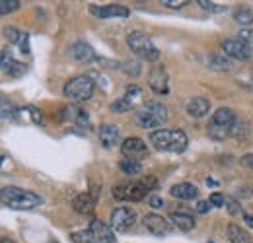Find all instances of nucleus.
<instances>
[{"label":"nucleus","mask_w":253,"mask_h":243,"mask_svg":"<svg viewBox=\"0 0 253 243\" xmlns=\"http://www.w3.org/2000/svg\"><path fill=\"white\" fill-rule=\"evenodd\" d=\"M150 142L160 152L181 154L187 150L189 138L179 128H158L150 132Z\"/></svg>","instance_id":"f257e3e1"},{"label":"nucleus","mask_w":253,"mask_h":243,"mask_svg":"<svg viewBox=\"0 0 253 243\" xmlns=\"http://www.w3.org/2000/svg\"><path fill=\"white\" fill-rule=\"evenodd\" d=\"M0 202L14 210H33L43 204V199L33 191H26L20 187H4L0 189Z\"/></svg>","instance_id":"f03ea898"},{"label":"nucleus","mask_w":253,"mask_h":243,"mask_svg":"<svg viewBox=\"0 0 253 243\" xmlns=\"http://www.w3.org/2000/svg\"><path fill=\"white\" fill-rule=\"evenodd\" d=\"M238 121L236 113L228 107H220L212 113V119L209 121V136L212 140H226L228 136H232L234 124Z\"/></svg>","instance_id":"7ed1b4c3"},{"label":"nucleus","mask_w":253,"mask_h":243,"mask_svg":"<svg viewBox=\"0 0 253 243\" xmlns=\"http://www.w3.org/2000/svg\"><path fill=\"white\" fill-rule=\"evenodd\" d=\"M134 121L142 128H158L168 121V107L160 101H148L134 111Z\"/></svg>","instance_id":"20e7f679"},{"label":"nucleus","mask_w":253,"mask_h":243,"mask_svg":"<svg viewBox=\"0 0 253 243\" xmlns=\"http://www.w3.org/2000/svg\"><path fill=\"white\" fill-rule=\"evenodd\" d=\"M126 45L136 57H140L144 61H158L160 59V51L154 47L152 39L142 31H130L126 35Z\"/></svg>","instance_id":"39448f33"},{"label":"nucleus","mask_w":253,"mask_h":243,"mask_svg":"<svg viewBox=\"0 0 253 243\" xmlns=\"http://www.w3.org/2000/svg\"><path fill=\"white\" fill-rule=\"evenodd\" d=\"M95 90V82L90 76H74L64 84V97H68L74 103L88 101Z\"/></svg>","instance_id":"423d86ee"},{"label":"nucleus","mask_w":253,"mask_h":243,"mask_svg":"<svg viewBox=\"0 0 253 243\" xmlns=\"http://www.w3.org/2000/svg\"><path fill=\"white\" fill-rule=\"evenodd\" d=\"M148 193H150V189H148V185L144 183V179L132 181V183H121V185H115V187H113V197H115L117 201L138 202V201H142Z\"/></svg>","instance_id":"0eeeda50"},{"label":"nucleus","mask_w":253,"mask_h":243,"mask_svg":"<svg viewBox=\"0 0 253 243\" xmlns=\"http://www.w3.org/2000/svg\"><path fill=\"white\" fill-rule=\"evenodd\" d=\"M222 53L230 59H238V61H248L252 59L253 51H252V45L242 41L240 37L236 39H224L222 41Z\"/></svg>","instance_id":"6e6552de"},{"label":"nucleus","mask_w":253,"mask_h":243,"mask_svg":"<svg viewBox=\"0 0 253 243\" xmlns=\"http://www.w3.org/2000/svg\"><path fill=\"white\" fill-rule=\"evenodd\" d=\"M109 222H111V230H115V232H128L134 226V222H136V212L132 208H128V206H119V208H115L111 212V220Z\"/></svg>","instance_id":"1a4fd4ad"},{"label":"nucleus","mask_w":253,"mask_h":243,"mask_svg":"<svg viewBox=\"0 0 253 243\" xmlns=\"http://www.w3.org/2000/svg\"><path fill=\"white\" fill-rule=\"evenodd\" d=\"M140 97H142V90H140L136 84H130V86L126 88L125 95L111 103V111H113V113H126V111H130V109L140 101Z\"/></svg>","instance_id":"9d476101"},{"label":"nucleus","mask_w":253,"mask_h":243,"mask_svg":"<svg viewBox=\"0 0 253 243\" xmlns=\"http://www.w3.org/2000/svg\"><path fill=\"white\" fill-rule=\"evenodd\" d=\"M142 224H144V228L152 234V236H156V238H162V236H168L169 232H171V222H168L164 216H160V214H146L144 218H142Z\"/></svg>","instance_id":"9b49d317"},{"label":"nucleus","mask_w":253,"mask_h":243,"mask_svg":"<svg viewBox=\"0 0 253 243\" xmlns=\"http://www.w3.org/2000/svg\"><path fill=\"white\" fill-rule=\"evenodd\" d=\"M148 86L152 88L154 93L158 95H166L169 91V86H168V72L162 64H156L152 66L150 74H148Z\"/></svg>","instance_id":"f8f14e48"},{"label":"nucleus","mask_w":253,"mask_h":243,"mask_svg":"<svg viewBox=\"0 0 253 243\" xmlns=\"http://www.w3.org/2000/svg\"><path fill=\"white\" fill-rule=\"evenodd\" d=\"M90 14H94L95 18H101V20H109V18H128L130 12L128 8L121 6V4H107V6H90Z\"/></svg>","instance_id":"ddd939ff"},{"label":"nucleus","mask_w":253,"mask_h":243,"mask_svg":"<svg viewBox=\"0 0 253 243\" xmlns=\"http://www.w3.org/2000/svg\"><path fill=\"white\" fill-rule=\"evenodd\" d=\"M88 232H90L94 243H115V234H113L111 226H107L105 222H101L97 218L90 222Z\"/></svg>","instance_id":"4468645a"},{"label":"nucleus","mask_w":253,"mask_h":243,"mask_svg":"<svg viewBox=\"0 0 253 243\" xmlns=\"http://www.w3.org/2000/svg\"><path fill=\"white\" fill-rule=\"evenodd\" d=\"M121 152H123V156H126L128 160H136V162H138V158L146 156L148 148H146V144H144L142 138H138V136H128V138L123 140V144H121Z\"/></svg>","instance_id":"2eb2a0df"},{"label":"nucleus","mask_w":253,"mask_h":243,"mask_svg":"<svg viewBox=\"0 0 253 243\" xmlns=\"http://www.w3.org/2000/svg\"><path fill=\"white\" fill-rule=\"evenodd\" d=\"M97 136L103 148H115L121 142V128L117 124H101Z\"/></svg>","instance_id":"dca6fc26"},{"label":"nucleus","mask_w":253,"mask_h":243,"mask_svg":"<svg viewBox=\"0 0 253 243\" xmlns=\"http://www.w3.org/2000/svg\"><path fill=\"white\" fill-rule=\"evenodd\" d=\"M95 202H97V191H86V193H80L78 197H74L72 208L78 214H92Z\"/></svg>","instance_id":"f3484780"},{"label":"nucleus","mask_w":253,"mask_h":243,"mask_svg":"<svg viewBox=\"0 0 253 243\" xmlns=\"http://www.w3.org/2000/svg\"><path fill=\"white\" fill-rule=\"evenodd\" d=\"M63 119L68 122H72V124H76V126H84V128L90 126V117H88V113H86L82 107H78V105H68V107H64Z\"/></svg>","instance_id":"a211bd4d"},{"label":"nucleus","mask_w":253,"mask_h":243,"mask_svg":"<svg viewBox=\"0 0 253 243\" xmlns=\"http://www.w3.org/2000/svg\"><path fill=\"white\" fill-rule=\"evenodd\" d=\"M68 53H70V57H72L74 61H78V62L95 61L94 49H92L88 43H84V41H76V43H72L70 49H68Z\"/></svg>","instance_id":"6ab92c4d"},{"label":"nucleus","mask_w":253,"mask_h":243,"mask_svg":"<svg viewBox=\"0 0 253 243\" xmlns=\"http://www.w3.org/2000/svg\"><path fill=\"white\" fill-rule=\"evenodd\" d=\"M209 111H211V103H209L207 97L197 95V97H191L189 101H187V113H189L193 119H201Z\"/></svg>","instance_id":"aec40b11"},{"label":"nucleus","mask_w":253,"mask_h":243,"mask_svg":"<svg viewBox=\"0 0 253 243\" xmlns=\"http://www.w3.org/2000/svg\"><path fill=\"white\" fill-rule=\"evenodd\" d=\"M171 197L179 199V201H195L199 199V189L193 185V183H177L169 189Z\"/></svg>","instance_id":"412c9836"},{"label":"nucleus","mask_w":253,"mask_h":243,"mask_svg":"<svg viewBox=\"0 0 253 243\" xmlns=\"http://www.w3.org/2000/svg\"><path fill=\"white\" fill-rule=\"evenodd\" d=\"M169 220H171L181 232H191V230L197 226L193 214H189V212H171L169 214Z\"/></svg>","instance_id":"4be33fe9"},{"label":"nucleus","mask_w":253,"mask_h":243,"mask_svg":"<svg viewBox=\"0 0 253 243\" xmlns=\"http://www.w3.org/2000/svg\"><path fill=\"white\" fill-rule=\"evenodd\" d=\"M209 64H211V68L220 70V72H232V70H234L232 59L226 57L224 53H214V55H211V57H209Z\"/></svg>","instance_id":"5701e85b"},{"label":"nucleus","mask_w":253,"mask_h":243,"mask_svg":"<svg viewBox=\"0 0 253 243\" xmlns=\"http://www.w3.org/2000/svg\"><path fill=\"white\" fill-rule=\"evenodd\" d=\"M228 240H230V243H253L252 236L244 228H240L238 224L228 226Z\"/></svg>","instance_id":"b1692460"},{"label":"nucleus","mask_w":253,"mask_h":243,"mask_svg":"<svg viewBox=\"0 0 253 243\" xmlns=\"http://www.w3.org/2000/svg\"><path fill=\"white\" fill-rule=\"evenodd\" d=\"M119 167H121V171L125 173V175H138V173H142V165H140V162H136V160H121V163H119Z\"/></svg>","instance_id":"393cba45"},{"label":"nucleus","mask_w":253,"mask_h":243,"mask_svg":"<svg viewBox=\"0 0 253 243\" xmlns=\"http://www.w3.org/2000/svg\"><path fill=\"white\" fill-rule=\"evenodd\" d=\"M16 115H18V107L6 97H0V119H14Z\"/></svg>","instance_id":"a878e982"},{"label":"nucleus","mask_w":253,"mask_h":243,"mask_svg":"<svg viewBox=\"0 0 253 243\" xmlns=\"http://www.w3.org/2000/svg\"><path fill=\"white\" fill-rule=\"evenodd\" d=\"M16 62L18 61L14 59V55H12V51H10V49H2V51H0V70H2V72H6V74H8V72H10V68H12Z\"/></svg>","instance_id":"bb28decb"},{"label":"nucleus","mask_w":253,"mask_h":243,"mask_svg":"<svg viewBox=\"0 0 253 243\" xmlns=\"http://www.w3.org/2000/svg\"><path fill=\"white\" fill-rule=\"evenodd\" d=\"M234 20L240 24V26H252L253 24V12L250 8H238L234 12Z\"/></svg>","instance_id":"cd10ccee"},{"label":"nucleus","mask_w":253,"mask_h":243,"mask_svg":"<svg viewBox=\"0 0 253 243\" xmlns=\"http://www.w3.org/2000/svg\"><path fill=\"white\" fill-rule=\"evenodd\" d=\"M20 0H0V16H6V14H12L20 8Z\"/></svg>","instance_id":"c85d7f7f"},{"label":"nucleus","mask_w":253,"mask_h":243,"mask_svg":"<svg viewBox=\"0 0 253 243\" xmlns=\"http://www.w3.org/2000/svg\"><path fill=\"white\" fill-rule=\"evenodd\" d=\"M121 70L123 72H126L128 76H132V78H136L138 74H140V62H136V61H125L123 62V66H121Z\"/></svg>","instance_id":"c756f323"},{"label":"nucleus","mask_w":253,"mask_h":243,"mask_svg":"<svg viewBox=\"0 0 253 243\" xmlns=\"http://www.w3.org/2000/svg\"><path fill=\"white\" fill-rule=\"evenodd\" d=\"M4 37H6L10 43H14V45H20V41H22L24 33H22L20 30H16V28H4Z\"/></svg>","instance_id":"7c9ffc66"},{"label":"nucleus","mask_w":253,"mask_h":243,"mask_svg":"<svg viewBox=\"0 0 253 243\" xmlns=\"http://www.w3.org/2000/svg\"><path fill=\"white\" fill-rule=\"evenodd\" d=\"M70 240L74 243H94V240H92V236H90L88 230H84V232H74V234L70 236Z\"/></svg>","instance_id":"2f4dec72"},{"label":"nucleus","mask_w":253,"mask_h":243,"mask_svg":"<svg viewBox=\"0 0 253 243\" xmlns=\"http://www.w3.org/2000/svg\"><path fill=\"white\" fill-rule=\"evenodd\" d=\"M197 4H199L203 10H207V12H222V10H224V6L216 4V2H211V0H199Z\"/></svg>","instance_id":"473e14b6"},{"label":"nucleus","mask_w":253,"mask_h":243,"mask_svg":"<svg viewBox=\"0 0 253 243\" xmlns=\"http://www.w3.org/2000/svg\"><path fill=\"white\" fill-rule=\"evenodd\" d=\"M162 4L166 6V8H173V10H177V8H185L187 4H191L189 0H162Z\"/></svg>","instance_id":"72a5a7b5"},{"label":"nucleus","mask_w":253,"mask_h":243,"mask_svg":"<svg viewBox=\"0 0 253 243\" xmlns=\"http://www.w3.org/2000/svg\"><path fill=\"white\" fill-rule=\"evenodd\" d=\"M226 208H228V212L230 214H240V202L236 201V199H232V197H226Z\"/></svg>","instance_id":"f704fd0d"},{"label":"nucleus","mask_w":253,"mask_h":243,"mask_svg":"<svg viewBox=\"0 0 253 243\" xmlns=\"http://www.w3.org/2000/svg\"><path fill=\"white\" fill-rule=\"evenodd\" d=\"M209 202H211L212 206H218V208H220V206L226 204V197L220 195V193H212V195H211V199H209Z\"/></svg>","instance_id":"c9c22d12"},{"label":"nucleus","mask_w":253,"mask_h":243,"mask_svg":"<svg viewBox=\"0 0 253 243\" xmlns=\"http://www.w3.org/2000/svg\"><path fill=\"white\" fill-rule=\"evenodd\" d=\"M18 47L22 49L24 55H30V35H28V33H24V37H22V41H20Z\"/></svg>","instance_id":"e433bc0d"},{"label":"nucleus","mask_w":253,"mask_h":243,"mask_svg":"<svg viewBox=\"0 0 253 243\" xmlns=\"http://www.w3.org/2000/svg\"><path fill=\"white\" fill-rule=\"evenodd\" d=\"M211 206H212V204H211L209 201H199L195 208H197V212L199 214H207L209 210H211Z\"/></svg>","instance_id":"4c0bfd02"},{"label":"nucleus","mask_w":253,"mask_h":243,"mask_svg":"<svg viewBox=\"0 0 253 243\" xmlns=\"http://www.w3.org/2000/svg\"><path fill=\"white\" fill-rule=\"evenodd\" d=\"M238 35H240V39H242V41H246V43H253V30H242Z\"/></svg>","instance_id":"58836bf2"},{"label":"nucleus","mask_w":253,"mask_h":243,"mask_svg":"<svg viewBox=\"0 0 253 243\" xmlns=\"http://www.w3.org/2000/svg\"><path fill=\"white\" fill-rule=\"evenodd\" d=\"M148 202H150V206H152V208H162V206H164V199H162V197H156V195H154V197H150V199H148Z\"/></svg>","instance_id":"ea45409f"},{"label":"nucleus","mask_w":253,"mask_h":243,"mask_svg":"<svg viewBox=\"0 0 253 243\" xmlns=\"http://www.w3.org/2000/svg\"><path fill=\"white\" fill-rule=\"evenodd\" d=\"M242 165H246V167L253 169V154H246V156L242 158Z\"/></svg>","instance_id":"a19ab883"},{"label":"nucleus","mask_w":253,"mask_h":243,"mask_svg":"<svg viewBox=\"0 0 253 243\" xmlns=\"http://www.w3.org/2000/svg\"><path fill=\"white\" fill-rule=\"evenodd\" d=\"M244 220L248 222V226H252V228H253V212H246V214H244Z\"/></svg>","instance_id":"79ce46f5"},{"label":"nucleus","mask_w":253,"mask_h":243,"mask_svg":"<svg viewBox=\"0 0 253 243\" xmlns=\"http://www.w3.org/2000/svg\"><path fill=\"white\" fill-rule=\"evenodd\" d=\"M209 243H212V242H209Z\"/></svg>","instance_id":"37998d69"},{"label":"nucleus","mask_w":253,"mask_h":243,"mask_svg":"<svg viewBox=\"0 0 253 243\" xmlns=\"http://www.w3.org/2000/svg\"><path fill=\"white\" fill-rule=\"evenodd\" d=\"M0 162H2V160H0Z\"/></svg>","instance_id":"c03bdc74"}]
</instances>
